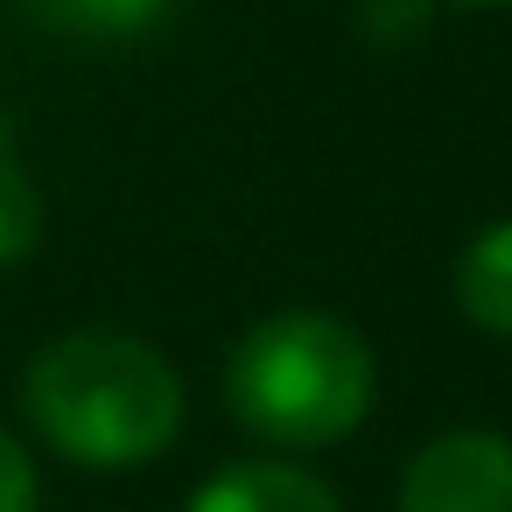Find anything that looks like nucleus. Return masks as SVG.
I'll return each mask as SVG.
<instances>
[{
	"label": "nucleus",
	"instance_id": "f257e3e1",
	"mask_svg": "<svg viewBox=\"0 0 512 512\" xmlns=\"http://www.w3.org/2000/svg\"><path fill=\"white\" fill-rule=\"evenodd\" d=\"M22 407L57 456L85 470H134L176 442L183 379L134 330H71L29 358Z\"/></svg>",
	"mask_w": 512,
	"mask_h": 512
},
{
	"label": "nucleus",
	"instance_id": "f03ea898",
	"mask_svg": "<svg viewBox=\"0 0 512 512\" xmlns=\"http://www.w3.org/2000/svg\"><path fill=\"white\" fill-rule=\"evenodd\" d=\"M379 393L372 344L323 309H281L253 323L225 365V407L246 435L274 449H330L344 442Z\"/></svg>",
	"mask_w": 512,
	"mask_h": 512
},
{
	"label": "nucleus",
	"instance_id": "7ed1b4c3",
	"mask_svg": "<svg viewBox=\"0 0 512 512\" xmlns=\"http://www.w3.org/2000/svg\"><path fill=\"white\" fill-rule=\"evenodd\" d=\"M400 512H512V435L442 428L400 470Z\"/></svg>",
	"mask_w": 512,
	"mask_h": 512
},
{
	"label": "nucleus",
	"instance_id": "20e7f679",
	"mask_svg": "<svg viewBox=\"0 0 512 512\" xmlns=\"http://www.w3.org/2000/svg\"><path fill=\"white\" fill-rule=\"evenodd\" d=\"M190 512H344V505L302 463H232L197 484Z\"/></svg>",
	"mask_w": 512,
	"mask_h": 512
},
{
	"label": "nucleus",
	"instance_id": "39448f33",
	"mask_svg": "<svg viewBox=\"0 0 512 512\" xmlns=\"http://www.w3.org/2000/svg\"><path fill=\"white\" fill-rule=\"evenodd\" d=\"M456 309L484 337H512V218L484 225L456 253Z\"/></svg>",
	"mask_w": 512,
	"mask_h": 512
},
{
	"label": "nucleus",
	"instance_id": "423d86ee",
	"mask_svg": "<svg viewBox=\"0 0 512 512\" xmlns=\"http://www.w3.org/2000/svg\"><path fill=\"white\" fill-rule=\"evenodd\" d=\"M22 8H29L43 29L92 36V43H120V36L155 29V22L176 8V0H22Z\"/></svg>",
	"mask_w": 512,
	"mask_h": 512
},
{
	"label": "nucleus",
	"instance_id": "0eeeda50",
	"mask_svg": "<svg viewBox=\"0 0 512 512\" xmlns=\"http://www.w3.org/2000/svg\"><path fill=\"white\" fill-rule=\"evenodd\" d=\"M36 239H43V190L22 169V141H15L8 113H0V267L29 260Z\"/></svg>",
	"mask_w": 512,
	"mask_h": 512
},
{
	"label": "nucleus",
	"instance_id": "6e6552de",
	"mask_svg": "<svg viewBox=\"0 0 512 512\" xmlns=\"http://www.w3.org/2000/svg\"><path fill=\"white\" fill-rule=\"evenodd\" d=\"M435 22V0H358V36L372 50H414Z\"/></svg>",
	"mask_w": 512,
	"mask_h": 512
},
{
	"label": "nucleus",
	"instance_id": "1a4fd4ad",
	"mask_svg": "<svg viewBox=\"0 0 512 512\" xmlns=\"http://www.w3.org/2000/svg\"><path fill=\"white\" fill-rule=\"evenodd\" d=\"M0 512H36V463L8 428H0Z\"/></svg>",
	"mask_w": 512,
	"mask_h": 512
},
{
	"label": "nucleus",
	"instance_id": "9d476101",
	"mask_svg": "<svg viewBox=\"0 0 512 512\" xmlns=\"http://www.w3.org/2000/svg\"><path fill=\"white\" fill-rule=\"evenodd\" d=\"M463 8H505V0H463Z\"/></svg>",
	"mask_w": 512,
	"mask_h": 512
}]
</instances>
